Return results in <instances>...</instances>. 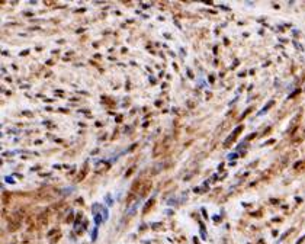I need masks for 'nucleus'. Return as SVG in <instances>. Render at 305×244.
<instances>
[{"instance_id": "nucleus-1", "label": "nucleus", "mask_w": 305, "mask_h": 244, "mask_svg": "<svg viewBox=\"0 0 305 244\" xmlns=\"http://www.w3.org/2000/svg\"><path fill=\"white\" fill-rule=\"evenodd\" d=\"M151 189V182L150 180H145V179H138L137 182L134 183V187H132V192H135L137 195L140 196H145L148 192Z\"/></svg>"}, {"instance_id": "nucleus-2", "label": "nucleus", "mask_w": 305, "mask_h": 244, "mask_svg": "<svg viewBox=\"0 0 305 244\" xmlns=\"http://www.w3.org/2000/svg\"><path fill=\"white\" fill-rule=\"evenodd\" d=\"M20 221H22V218H20L19 212H16V214H13V215H10L9 216V227H7L9 231H15L16 228H19Z\"/></svg>"}, {"instance_id": "nucleus-3", "label": "nucleus", "mask_w": 305, "mask_h": 244, "mask_svg": "<svg viewBox=\"0 0 305 244\" xmlns=\"http://www.w3.org/2000/svg\"><path fill=\"white\" fill-rule=\"evenodd\" d=\"M241 129H243V126H238V128H235V131H234L233 134H231V135L228 137V138H227V141H225L224 145H230V144L233 143L234 139H235V137H237V135H238L240 132H241Z\"/></svg>"}, {"instance_id": "nucleus-4", "label": "nucleus", "mask_w": 305, "mask_h": 244, "mask_svg": "<svg viewBox=\"0 0 305 244\" xmlns=\"http://www.w3.org/2000/svg\"><path fill=\"white\" fill-rule=\"evenodd\" d=\"M154 201H156V199H154V198H151V199L148 201V203H145V206H144V211H148V209H150V208H151V206L154 205Z\"/></svg>"}, {"instance_id": "nucleus-5", "label": "nucleus", "mask_w": 305, "mask_h": 244, "mask_svg": "<svg viewBox=\"0 0 305 244\" xmlns=\"http://www.w3.org/2000/svg\"><path fill=\"white\" fill-rule=\"evenodd\" d=\"M84 174H86V166L83 167V170H81V173H80V174H79V179H77V180H81V179L84 177Z\"/></svg>"}]
</instances>
